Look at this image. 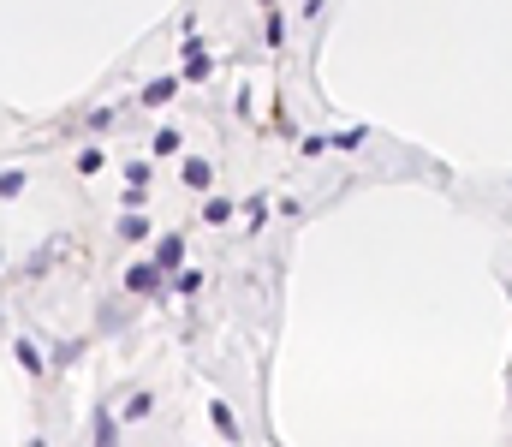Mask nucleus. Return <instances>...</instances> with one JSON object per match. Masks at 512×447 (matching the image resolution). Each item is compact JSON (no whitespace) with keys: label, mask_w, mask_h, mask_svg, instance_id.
<instances>
[{"label":"nucleus","mask_w":512,"mask_h":447,"mask_svg":"<svg viewBox=\"0 0 512 447\" xmlns=\"http://www.w3.org/2000/svg\"><path fill=\"white\" fill-rule=\"evenodd\" d=\"M185 185H191V191H209V185H215V167H209L203 155H191V161H185Z\"/></svg>","instance_id":"obj_3"},{"label":"nucleus","mask_w":512,"mask_h":447,"mask_svg":"<svg viewBox=\"0 0 512 447\" xmlns=\"http://www.w3.org/2000/svg\"><path fill=\"white\" fill-rule=\"evenodd\" d=\"M12 358H18V370H24V376H48V370H42V352H36V340H18V346H12Z\"/></svg>","instance_id":"obj_4"},{"label":"nucleus","mask_w":512,"mask_h":447,"mask_svg":"<svg viewBox=\"0 0 512 447\" xmlns=\"http://www.w3.org/2000/svg\"><path fill=\"white\" fill-rule=\"evenodd\" d=\"M126 293H137V298L161 293V269H155V263H131L126 269Z\"/></svg>","instance_id":"obj_2"},{"label":"nucleus","mask_w":512,"mask_h":447,"mask_svg":"<svg viewBox=\"0 0 512 447\" xmlns=\"http://www.w3.org/2000/svg\"><path fill=\"white\" fill-rule=\"evenodd\" d=\"M96 447H120V430H114V412L96 406Z\"/></svg>","instance_id":"obj_6"},{"label":"nucleus","mask_w":512,"mask_h":447,"mask_svg":"<svg viewBox=\"0 0 512 447\" xmlns=\"http://www.w3.org/2000/svg\"><path fill=\"white\" fill-rule=\"evenodd\" d=\"M120 233H126L131 245H143V239H149V221H143L137 209H126V215H120Z\"/></svg>","instance_id":"obj_7"},{"label":"nucleus","mask_w":512,"mask_h":447,"mask_svg":"<svg viewBox=\"0 0 512 447\" xmlns=\"http://www.w3.org/2000/svg\"><path fill=\"white\" fill-rule=\"evenodd\" d=\"M203 221H209V227H227V221H233V203H227V197H209V203H203Z\"/></svg>","instance_id":"obj_8"},{"label":"nucleus","mask_w":512,"mask_h":447,"mask_svg":"<svg viewBox=\"0 0 512 447\" xmlns=\"http://www.w3.org/2000/svg\"><path fill=\"white\" fill-rule=\"evenodd\" d=\"M197 287H203V275H197V269H179V281H173V293H197Z\"/></svg>","instance_id":"obj_11"},{"label":"nucleus","mask_w":512,"mask_h":447,"mask_svg":"<svg viewBox=\"0 0 512 447\" xmlns=\"http://www.w3.org/2000/svg\"><path fill=\"white\" fill-rule=\"evenodd\" d=\"M155 269H161V275H179V269H185V239H179V233H167V239L155 245Z\"/></svg>","instance_id":"obj_1"},{"label":"nucleus","mask_w":512,"mask_h":447,"mask_svg":"<svg viewBox=\"0 0 512 447\" xmlns=\"http://www.w3.org/2000/svg\"><path fill=\"white\" fill-rule=\"evenodd\" d=\"M262 6H268V12H274V0H262Z\"/></svg>","instance_id":"obj_16"},{"label":"nucleus","mask_w":512,"mask_h":447,"mask_svg":"<svg viewBox=\"0 0 512 447\" xmlns=\"http://www.w3.org/2000/svg\"><path fill=\"white\" fill-rule=\"evenodd\" d=\"M364 144V132H358V126H352V132H334V149H358Z\"/></svg>","instance_id":"obj_15"},{"label":"nucleus","mask_w":512,"mask_h":447,"mask_svg":"<svg viewBox=\"0 0 512 447\" xmlns=\"http://www.w3.org/2000/svg\"><path fill=\"white\" fill-rule=\"evenodd\" d=\"M126 185H131V191H143V185H149V167H143V161H131V167H126Z\"/></svg>","instance_id":"obj_14"},{"label":"nucleus","mask_w":512,"mask_h":447,"mask_svg":"<svg viewBox=\"0 0 512 447\" xmlns=\"http://www.w3.org/2000/svg\"><path fill=\"white\" fill-rule=\"evenodd\" d=\"M149 412H155V400H149V394H131V400H126V418H149Z\"/></svg>","instance_id":"obj_12"},{"label":"nucleus","mask_w":512,"mask_h":447,"mask_svg":"<svg viewBox=\"0 0 512 447\" xmlns=\"http://www.w3.org/2000/svg\"><path fill=\"white\" fill-rule=\"evenodd\" d=\"M173 90H179V78H155V84H143V108H161V102H173Z\"/></svg>","instance_id":"obj_5"},{"label":"nucleus","mask_w":512,"mask_h":447,"mask_svg":"<svg viewBox=\"0 0 512 447\" xmlns=\"http://www.w3.org/2000/svg\"><path fill=\"white\" fill-rule=\"evenodd\" d=\"M18 191H24V167H6V173H0V197H6V203H12V197H18Z\"/></svg>","instance_id":"obj_10"},{"label":"nucleus","mask_w":512,"mask_h":447,"mask_svg":"<svg viewBox=\"0 0 512 447\" xmlns=\"http://www.w3.org/2000/svg\"><path fill=\"white\" fill-rule=\"evenodd\" d=\"M155 155H179V132L167 126V132H155Z\"/></svg>","instance_id":"obj_13"},{"label":"nucleus","mask_w":512,"mask_h":447,"mask_svg":"<svg viewBox=\"0 0 512 447\" xmlns=\"http://www.w3.org/2000/svg\"><path fill=\"white\" fill-rule=\"evenodd\" d=\"M209 418H215V430H221V436H227V442H239V418H233V412H227V406H221V400H215V406H209Z\"/></svg>","instance_id":"obj_9"}]
</instances>
